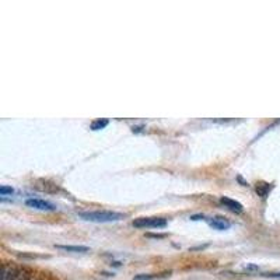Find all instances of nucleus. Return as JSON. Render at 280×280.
Segmentation results:
<instances>
[{
    "label": "nucleus",
    "mask_w": 280,
    "mask_h": 280,
    "mask_svg": "<svg viewBox=\"0 0 280 280\" xmlns=\"http://www.w3.org/2000/svg\"><path fill=\"white\" fill-rule=\"evenodd\" d=\"M83 220L91 221V223H112L119 221L125 217V214L118 212H109V210H94V212H80L79 213Z\"/></svg>",
    "instance_id": "nucleus-1"
},
{
    "label": "nucleus",
    "mask_w": 280,
    "mask_h": 280,
    "mask_svg": "<svg viewBox=\"0 0 280 280\" xmlns=\"http://www.w3.org/2000/svg\"><path fill=\"white\" fill-rule=\"evenodd\" d=\"M132 224L136 228H164L167 226V220L163 217H140L133 220Z\"/></svg>",
    "instance_id": "nucleus-2"
},
{
    "label": "nucleus",
    "mask_w": 280,
    "mask_h": 280,
    "mask_svg": "<svg viewBox=\"0 0 280 280\" xmlns=\"http://www.w3.org/2000/svg\"><path fill=\"white\" fill-rule=\"evenodd\" d=\"M16 280H31V272L27 267H19Z\"/></svg>",
    "instance_id": "nucleus-9"
},
{
    "label": "nucleus",
    "mask_w": 280,
    "mask_h": 280,
    "mask_svg": "<svg viewBox=\"0 0 280 280\" xmlns=\"http://www.w3.org/2000/svg\"><path fill=\"white\" fill-rule=\"evenodd\" d=\"M220 203L226 207V209H228L230 212H233V213L240 214L242 213V210H244V207H242V205H241L240 202L230 199V198H226V196H221Z\"/></svg>",
    "instance_id": "nucleus-4"
},
{
    "label": "nucleus",
    "mask_w": 280,
    "mask_h": 280,
    "mask_svg": "<svg viewBox=\"0 0 280 280\" xmlns=\"http://www.w3.org/2000/svg\"><path fill=\"white\" fill-rule=\"evenodd\" d=\"M26 205L28 207H31V209H37V210H44V212H54L56 210V206H55L54 203H51V202H48V200H44V199H27L26 200Z\"/></svg>",
    "instance_id": "nucleus-3"
},
{
    "label": "nucleus",
    "mask_w": 280,
    "mask_h": 280,
    "mask_svg": "<svg viewBox=\"0 0 280 280\" xmlns=\"http://www.w3.org/2000/svg\"><path fill=\"white\" fill-rule=\"evenodd\" d=\"M245 269H247V270H259V267L256 266V265H248Z\"/></svg>",
    "instance_id": "nucleus-14"
},
{
    "label": "nucleus",
    "mask_w": 280,
    "mask_h": 280,
    "mask_svg": "<svg viewBox=\"0 0 280 280\" xmlns=\"http://www.w3.org/2000/svg\"><path fill=\"white\" fill-rule=\"evenodd\" d=\"M170 276V272H166V273H160V274H139L136 276L134 280H154V279H160V277H166V276Z\"/></svg>",
    "instance_id": "nucleus-10"
},
{
    "label": "nucleus",
    "mask_w": 280,
    "mask_h": 280,
    "mask_svg": "<svg viewBox=\"0 0 280 280\" xmlns=\"http://www.w3.org/2000/svg\"><path fill=\"white\" fill-rule=\"evenodd\" d=\"M58 249L66 251V252H74V253H86L90 251V248L84 247V245H55Z\"/></svg>",
    "instance_id": "nucleus-7"
},
{
    "label": "nucleus",
    "mask_w": 280,
    "mask_h": 280,
    "mask_svg": "<svg viewBox=\"0 0 280 280\" xmlns=\"http://www.w3.org/2000/svg\"><path fill=\"white\" fill-rule=\"evenodd\" d=\"M262 276H265V277H280V273H263Z\"/></svg>",
    "instance_id": "nucleus-13"
},
{
    "label": "nucleus",
    "mask_w": 280,
    "mask_h": 280,
    "mask_svg": "<svg viewBox=\"0 0 280 280\" xmlns=\"http://www.w3.org/2000/svg\"><path fill=\"white\" fill-rule=\"evenodd\" d=\"M108 119H97L94 120L93 123L90 125V127H91V130H101V129H104V127L108 126Z\"/></svg>",
    "instance_id": "nucleus-11"
},
{
    "label": "nucleus",
    "mask_w": 280,
    "mask_h": 280,
    "mask_svg": "<svg viewBox=\"0 0 280 280\" xmlns=\"http://www.w3.org/2000/svg\"><path fill=\"white\" fill-rule=\"evenodd\" d=\"M19 267L9 263H3L2 266V280H16Z\"/></svg>",
    "instance_id": "nucleus-5"
},
{
    "label": "nucleus",
    "mask_w": 280,
    "mask_h": 280,
    "mask_svg": "<svg viewBox=\"0 0 280 280\" xmlns=\"http://www.w3.org/2000/svg\"><path fill=\"white\" fill-rule=\"evenodd\" d=\"M209 224L213 227L214 230H220V231H223V230H227V228H230V221L226 220L224 217H213V219H209Z\"/></svg>",
    "instance_id": "nucleus-6"
},
{
    "label": "nucleus",
    "mask_w": 280,
    "mask_h": 280,
    "mask_svg": "<svg viewBox=\"0 0 280 280\" xmlns=\"http://www.w3.org/2000/svg\"><path fill=\"white\" fill-rule=\"evenodd\" d=\"M272 188H273L272 184H267V182H258L256 187H255V191H256L258 196H260V198H266L267 195H269V192L272 191Z\"/></svg>",
    "instance_id": "nucleus-8"
},
{
    "label": "nucleus",
    "mask_w": 280,
    "mask_h": 280,
    "mask_svg": "<svg viewBox=\"0 0 280 280\" xmlns=\"http://www.w3.org/2000/svg\"><path fill=\"white\" fill-rule=\"evenodd\" d=\"M13 192H14V189L12 187H7V185H2V187H0V195H2V196L12 195Z\"/></svg>",
    "instance_id": "nucleus-12"
}]
</instances>
